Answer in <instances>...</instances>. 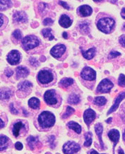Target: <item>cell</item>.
I'll return each mask as SVG.
<instances>
[{
  "instance_id": "obj_53",
  "label": "cell",
  "mask_w": 125,
  "mask_h": 154,
  "mask_svg": "<svg viewBox=\"0 0 125 154\" xmlns=\"http://www.w3.org/2000/svg\"><path fill=\"white\" fill-rule=\"evenodd\" d=\"M112 118H108V119L106 120V122H107V123H110V122H112Z\"/></svg>"
},
{
  "instance_id": "obj_23",
  "label": "cell",
  "mask_w": 125,
  "mask_h": 154,
  "mask_svg": "<svg viewBox=\"0 0 125 154\" xmlns=\"http://www.w3.org/2000/svg\"><path fill=\"white\" fill-rule=\"evenodd\" d=\"M66 125H67V127L70 129V130H74L75 132L77 133V134H81L82 128H81V126L80 125L77 123V122L74 121H70L66 124Z\"/></svg>"
},
{
  "instance_id": "obj_52",
  "label": "cell",
  "mask_w": 125,
  "mask_h": 154,
  "mask_svg": "<svg viewBox=\"0 0 125 154\" xmlns=\"http://www.w3.org/2000/svg\"><path fill=\"white\" fill-rule=\"evenodd\" d=\"M0 121H1V129H2L4 127H5V122H4V121L2 118H1V120H0Z\"/></svg>"
},
{
  "instance_id": "obj_46",
  "label": "cell",
  "mask_w": 125,
  "mask_h": 154,
  "mask_svg": "<svg viewBox=\"0 0 125 154\" xmlns=\"http://www.w3.org/2000/svg\"><path fill=\"white\" fill-rule=\"evenodd\" d=\"M59 4L61 6H62L64 9H67V10H69L70 9V7L67 5V3L65 2H62V1H59Z\"/></svg>"
},
{
  "instance_id": "obj_56",
  "label": "cell",
  "mask_w": 125,
  "mask_h": 154,
  "mask_svg": "<svg viewBox=\"0 0 125 154\" xmlns=\"http://www.w3.org/2000/svg\"><path fill=\"white\" fill-rule=\"evenodd\" d=\"M57 154H59V153H57Z\"/></svg>"
},
{
  "instance_id": "obj_1",
  "label": "cell",
  "mask_w": 125,
  "mask_h": 154,
  "mask_svg": "<svg viewBox=\"0 0 125 154\" xmlns=\"http://www.w3.org/2000/svg\"><path fill=\"white\" fill-rule=\"evenodd\" d=\"M22 47L27 53L31 54H37L36 51L41 49L43 47V43L41 42L40 39L35 35H28L25 37L21 40Z\"/></svg>"
},
{
  "instance_id": "obj_40",
  "label": "cell",
  "mask_w": 125,
  "mask_h": 154,
  "mask_svg": "<svg viewBox=\"0 0 125 154\" xmlns=\"http://www.w3.org/2000/svg\"><path fill=\"white\" fill-rule=\"evenodd\" d=\"M43 25L45 26H52L53 24L54 20L53 19H51L50 18H46L43 20Z\"/></svg>"
},
{
  "instance_id": "obj_55",
  "label": "cell",
  "mask_w": 125,
  "mask_h": 154,
  "mask_svg": "<svg viewBox=\"0 0 125 154\" xmlns=\"http://www.w3.org/2000/svg\"><path fill=\"white\" fill-rule=\"evenodd\" d=\"M122 30L123 31H125V23H124V25H123V26H122Z\"/></svg>"
},
{
  "instance_id": "obj_54",
  "label": "cell",
  "mask_w": 125,
  "mask_h": 154,
  "mask_svg": "<svg viewBox=\"0 0 125 154\" xmlns=\"http://www.w3.org/2000/svg\"><path fill=\"white\" fill-rule=\"evenodd\" d=\"M123 140L124 141V142H125V130H124V133H123Z\"/></svg>"
},
{
  "instance_id": "obj_31",
  "label": "cell",
  "mask_w": 125,
  "mask_h": 154,
  "mask_svg": "<svg viewBox=\"0 0 125 154\" xmlns=\"http://www.w3.org/2000/svg\"><path fill=\"white\" fill-rule=\"evenodd\" d=\"M11 91L7 88H2L1 89V100H7L9 99L11 97Z\"/></svg>"
},
{
  "instance_id": "obj_29",
  "label": "cell",
  "mask_w": 125,
  "mask_h": 154,
  "mask_svg": "<svg viewBox=\"0 0 125 154\" xmlns=\"http://www.w3.org/2000/svg\"><path fill=\"white\" fill-rule=\"evenodd\" d=\"M80 97L79 95L76 94H72L69 95V97H68V103L72 105H76L80 102Z\"/></svg>"
},
{
  "instance_id": "obj_2",
  "label": "cell",
  "mask_w": 125,
  "mask_h": 154,
  "mask_svg": "<svg viewBox=\"0 0 125 154\" xmlns=\"http://www.w3.org/2000/svg\"><path fill=\"white\" fill-rule=\"evenodd\" d=\"M37 80L40 86L44 87H49L55 83L57 80V77L53 70L45 68L38 72L37 75Z\"/></svg>"
},
{
  "instance_id": "obj_30",
  "label": "cell",
  "mask_w": 125,
  "mask_h": 154,
  "mask_svg": "<svg viewBox=\"0 0 125 154\" xmlns=\"http://www.w3.org/2000/svg\"><path fill=\"white\" fill-rule=\"evenodd\" d=\"M106 103H107V99L104 97H97L93 100V103L95 105L98 106H104Z\"/></svg>"
},
{
  "instance_id": "obj_6",
  "label": "cell",
  "mask_w": 125,
  "mask_h": 154,
  "mask_svg": "<svg viewBox=\"0 0 125 154\" xmlns=\"http://www.w3.org/2000/svg\"><path fill=\"white\" fill-rule=\"evenodd\" d=\"M50 54L55 59L59 61H64L67 56V51H66V46L63 44H58L52 48L50 51Z\"/></svg>"
},
{
  "instance_id": "obj_22",
  "label": "cell",
  "mask_w": 125,
  "mask_h": 154,
  "mask_svg": "<svg viewBox=\"0 0 125 154\" xmlns=\"http://www.w3.org/2000/svg\"><path fill=\"white\" fill-rule=\"evenodd\" d=\"M10 139L5 135L2 134L0 137V147H1V151L7 149L9 146Z\"/></svg>"
},
{
  "instance_id": "obj_38",
  "label": "cell",
  "mask_w": 125,
  "mask_h": 154,
  "mask_svg": "<svg viewBox=\"0 0 125 154\" xmlns=\"http://www.w3.org/2000/svg\"><path fill=\"white\" fill-rule=\"evenodd\" d=\"M29 62H30V65L33 66V67H37V66H38L40 65L39 62L37 61V60L34 57H30V59H29Z\"/></svg>"
},
{
  "instance_id": "obj_24",
  "label": "cell",
  "mask_w": 125,
  "mask_h": 154,
  "mask_svg": "<svg viewBox=\"0 0 125 154\" xmlns=\"http://www.w3.org/2000/svg\"><path fill=\"white\" fill-rule=\"evenodd\" d=\"M29 107L33 109H39L40 106V101L36 97H32L28 101Z\"/></svg>"
},
{
  "instance_id": "obj_19",
  "label": "cell",
  "mask_w": 125,
  "mask_h": 154,
  "mask_svg": "<svg viewBox=\"0 0 125 154\" xmlns=\"http://www.w3.org/2000/svg\"><path fill=\"white\" fill-rule=\"evenodd\" d=\"M16 79L26 78L29 75V70L26 67L20 66L16 68Z\"/></svg>"
},
{
  "instance_id": "obj_10",
  "label": "cell",
  "mask_w": 125,
  "mask_h": 154,
  "mask_svg": "<svg viewBox=\"0 0 125 154\" xmlns=\"http://www.w3.org/2000/svg\"><path fill=\"white\" fill-rule=\"evenodd\" d=\"M7 61L11 66H16L20 63L21 54L17 50H12L7 55Z\"/></svg>"
},
{
  "instance_id": "obj_33",
  "label": "cell",
  "mask_w": 125,
  "mask_h": 154,
  "mask_svg": "<svg viewBox=\"0 0 125 154\" xmlns=\"http://www.w3.org/2000/svg\"><path fill=\"white\" fill-rule=\"evenodd\" d=\"M0 5H1V11H5V10H7V9H9L12 7V2L9 0L8 1H4V0H2L0 2Z\"/></svg>"
},
{
  "instance_id": "obj_7",
  "label": "cell",
  "mask_w": 125,
  "mask_h": 154,
  "mask_svg": "<svg viewBox=\"0 0 125 154\" xmlns=\"http://www.w3.org/2000/svg\"><path fill=\"white\" fill-rule=\"evenodd\" d=\"M81 78L83 79L84 81L87 82H95V79H96V72L93 68L90 67L83 68V70L81 72Z\"/></svg>"
},
{
  "instance_id": "obj_49",
  "label": "cell",
  "mask_w": 125,
  "mask_h": 154,
  "mask_svg": "<svg viewBox=\"0 0 125 154\" xmlns=\"http://www.w3.org/2000/svg\"><path fill=\"white\" fill-rule=\"evenodd\" d=\"M62 37H63L64 39H67V38H68V34H67V32H64L63 33H62Z\"/></svg>"
},
{
  "instance_id": "obj_3",
  "label": "cell",
  "mask_w": 125,
  "mask_h": 154,
  "mask_svg": "<svg viewBox=\"0 0 125 154\" xmlns=\"http://www.w3.org/2000/svg\"><path fill=\"white\" fill-rule=\"evenodd\" d=\"M37 122L42 129H49L55 123V116L50 111H43L37 117Z\"/></svg>"
},
{
  "instance_id": "obj_39",
  "label": "cell",
  "mask_w": 125,
  "mask_h": 154,
  "mask_svg": "<svg viewBox=\"0 0 125 154\" xmlns=\"http://www.w3.org/2000/svg\"><path fill=\"white\" fill-rule=\"evenodd\" d=\"M47 5L46 3H44V2H40V5H39V11H40L43 13V12H45L46 11V9L47 8Z\"/></svg>"
},
{
  "instance_id": "obj_18",
  "label": "cell",
  "mask_w": 125,
  "mask_h": 154,
  "mask_svg": "<svg viewBox=\"0 0 125 154\" xmlns=\"http://www.w3.org/2000/svg\"><path fill=\"white\" fill-rule=\"evenodd\" d=\"M107 135L110 140L114 143V147L117 143H118L119 140H120V132H119L117 130H116V129H112V130H110V132H108Z\"/></svg>"
},
{
  "instance_id": "obj_17",
  "label": "cell",
  "mask_w": 125,
  "mask_h": 154,
  "mask_svg": "<svg viewBox=\"0 0 125 154\" xmlns=\"http://www.w3.org/2000/svg\"><path fill=\"white\" fill-rule=\"evenodd\" d=\"M59 24L61 26L62 28H68L72 26V20L71 19L69 16L66 14H63L61 16L59 20Z\"/></svg>"
},
{
  "instance_id": "obj_16",
  "label": "cell",
  "mask_w": 125,
  "mask_h": 154,
  "mask_svg": "<svg viewBox=\"0 0 125 154\" xmlns=\"http://www.w3.org/2000/svg\"><path fill=\"white\" fill-rule=\"evenodd\" d=\"M23 129H26V125L21 120L17 121L14 124L13 128H12V134L15 137H18L21 134V130Z\"/></svg>"
},
{
  "instance_id": "obj_35",
  "label": "cell",
  "mask_w": 125,
  "mask_h": 154,
  "mask_svg": "<svg viewBox=\"0 0 125 154\" xmlns=\"http://www.w3.org/2000/svg\"><path fill=\"white\" fill-rule=\"evenodd\" d=\"M12 36H13L14 38L17 41H19L22 39L21 32V30H18V29H17V30H14L13 34H12Z\"/></svg>"
},
{
  "instance_id": "obj_11",
  "label": "cell",
  "mask_w": 125,
  "mask_h": 154,
  "mask_svg": "<svg viewBox=\"0 0 125 154\" xmlns=\"http://www.w3.org/2000/svg\"><path fill=\"white\" fill-rule=\"evenodd\" d=\"M95 117H96L95 112L91 109L86 110L83 113V120H84L85 123L86 124V125H88V127H89L91 122L95 120Z\"/></svg>"
},
{
  "instance_id": "obj_44",
  "label": "cell",
  "mask_w": 125,
  "mask_h": 154,
  "mask_svg": "<svg viewBox=\"0 0 125 154\" xmlns=\"http://www.w3.org/2000/svg\"><path fill=\"white\" fill-rule=\"evenodd\" d=\"M5 73L6 76H7V78H10V77H11V75H13L14 72H13V70L9 69V68H7V69L5 70Z\"/></svg>"
},
{
  "instance_id": "obj_15",
  "label": "cell",
  "mask_w": 125,
  "mask_h": 154,
  "mask_svg": "<svg viewBox=\"0 0 125 154\" xmlns=\"http://www.w3.org/2000/svg\"><path fill=\"white\" fill-rule=\"evenodd\" d=\"M124 99H125V91H123V92L120 93V94L117 97L115 100H114V104L112 106V107L110 108L109 111H108L107 115H110V114H111L112 113H113V112L115 111L116 110L118 109L120 103L122 102V101Z\"/></svg>"
},
{
  "instance_id": "obj_41",
  "label": "cell",
  "mask_w": 125,
  "mask_h": 154,
  "mask_svg": "<svg viewBox=\"0 0 125 154\" xmlns=\"http://www.w3.org/2000/svg\"><path fill=\"white\" fill-rule=\"evenodd\" d=\"M0 16H1V17H0V20H1V26H1V28H2L6 26V24L7 23V22H5V20H7V18H6V16H4L2 14H1Z\"/></svg>"
},
{
  "instance_id": "obj_5",
  "label": "cell",
  "mask_w": 125,
  "mask_h": 154,
  "mask_svg": "<svg viewBox=\"0 0 125 154\" xmlns=\"http://www.w3.org/2000/svg\"><path fill=\"white\" fill-rule=\"evenodd\" d=\"M44 100L45 103L50 106H58L60 105L62 99L55 89H50L44 94Z\"/></svg>"
},
{
  "instance_id": "obj_43",
  "label": "cell",
  "mask_w": 125,
  "mask_h": 154,
  "mask_svg": "<svg viewBox=\"0 0 125 154\" xmlns=\"http://www.w3.org/2000/svg\"><path fill=\"white\" fill-rule=\"evenodd\" d=\"M119 42L122 45V47L125 48V35H123L121 37H120V38H119Z\"/></svg>"
},
{
  "instance_id": "obj_20",
  "label": "cell",
  "mask_w": 125,
  "mask_h": 154,
  "mask_svg": "<svg viewBox=\"0 0 125 154\" xmlns=\"http://www.w3.org/2000/svg\"><path fill=\"white\" fill-rule=\"evenodd\" d=\"M94 128H95V133H96L97 136L98 137L101 149H104V143L103 141V139H102V134H103V127L101 123H97L95 125Z\"/></svg>"
},
{
  "instance_id": "obj_27",
  "label": "cell",
  "mask_w": 125,
  "mask_h": 154,
  "mask_svg": "<svg viewBox=\"0 0 125 154\" xmlns=\"http://www.w3.org/2000/svg\"><path fill=\"white\" fill-rule=\"evenodd\" d=\"M41 32H42V35H43V36L44 37L45 39H47L50 41L53 40V39H55V37H54V35L53 34V30H52L51 28L43 29L41 31Z\"/></svg>"
},
{
  "instance_id": "obj_28",
  "label": "cell",
  "mask_w": 125,
  "mask_h": 154,
  "mask_svg": "<svg viewBox=\"0 0 125 154\" xmlns=\"http://www.w3.org/2000/svg\"><path fill=\"white\" fill-rule=\"evenodd\" d=\"M26 141L29 148H30L31 150H33L35 149V146L37 145V142H38V138H37V137H35L30 136L27 138Z\"/></svg>"
},
{
  "instance_id": "obj_37",
  "label": "cell",
  "mask_w": 125,
  "mask_h": 154,
  "mask_svg": "<svg viewBox=\"0 0 125 154\" xmlns=\"http://www.w3.org/2000/svg\"><path fill=\"white\" fill-rule=\"evenodd\" d=\"M120 55H121V53L118 52V51H114V50H112V51H111L110 52L109 55H108V59H114V58L117 57Z\"/></svg>"
},
{
  "instance_id": "obj_51",
  "label": "cell",
  "mask_w": 125,
  "mask_h": 154,
  "mask_svg": "<svg viewBox=\"0 0 125 154\" xmlns=\"http://www.w3.org/2000/svg\"><path fill=\"white\" fill-rule=\"evenodd\" d=\"M118 153L119 154H124V152L122 149H121V148H120V149H118Z\"/></svg>"
},
{
  "instance_id": "obj_47",
  "label": "cell",
  "mask_w": 125,
  "mask_h": 154,
  "mask_svg": "<svg viewBox=\"0 0 125 154\" xmlns=\"http://www.w3.org/2000/svg\"><path fill=\"white\" fill-rule=\"evenodd\" d=\"M15 148L16 150H18V151H21V150L23 149V148H24V146H23V144L21 142H19V141H17L15 143Z\"/></svg>"
},
{
  "instance_id": "obj_14",
  "label": "cell",
  "mask_w": 125,
  "mask_h": 154,
  "mask_svg": "<svg viewBox=\"0 0 125 154\" xmlns=\"http://www.w3.org/2000/svg\"><path fill=\"white\" fill-rule=\"evenodd\" d=\"M77 13L81 17H87L93 13V9L89 5H82L77 9Z\"/></svg>"
},
{
  "instance_id": "obj_12",
  "label": "cell",
  "mask_w": 125,
  "mask_h": 154,
  "mask_svg": "<svg viewBox=\"0 0 125 154\" xmlns=\"http://www.w3.org/2000/svg\"><path fill=\"white\" fill-rule=\"evenodd\" d=\"M32 83L29 82L28 80H24L18 83V90L21 91V92H25L27 95L31 91V88H32Z\"/></svg>"
},
{
  "instance_id": "obj_45",
  "label": "cell",
  "mask_w": 125,
  "mask_h": 154,
  "mask_svg": "<svg viewBox=\"0 0 125 154\" xmlns=\"http://www.w3.org/2000/svg\"><path fill=\"white\" fill-rule=\"evenodd\" d=\"M9 109H10V111L13 114H15V115H17L18 114V111H16L15 109V108L14 106V103H11L9 106Z\"/></svg>"
},
{
  "instance_id": "obj_4",
  "label": "cell",
  "mask_w": 125,
  "mask_h": 154,
  "mask_svg": "<svg viewBox=\"0 0 125 154\" xmlns=\"http://www.w3.org/2000/svg\"><path fill=\"white\" fill-rule=\"evenodd\" d=\"M97 28L105 34H110L114 30L115 20L110 17H102L96 23Z\"/></svg>"
},
{
  "instance_id": "obj_34",
  "label": "cell",
  "mask_w": 125,
  "mask_h": 154,
  "mask_svg": "<svg viewBox=\"0 0 125 154\" xmlns=\"http://www.w3.org/2000/svg\"><path fill=\"white\" fill-rule=\"evenodd\" d=\"M74 112H75V109H73L72 107L66 106L65 113L62 116V119H66V118H68L70 116H72Z\"/></svg>"
},
{
  "instance_id": "obj_25",
  "label": "cell",
  "mask_w": 125,
  "mask_h": 154,
  "mask_svg": "<svg viewBox=\"0 0 125 154\" xmlns=\"http://www.w3.org/2000/svg\"><path fill=\"white\" fill-rule=\"evenodd\" d=\"M74 81L72 78H65L62 79L60 80V82L59 83V86L62 88H67L68 87H70L71 85L74 84Z\"/></svg>"
},
{
  "instance_id": "obj_8",
  "label": "cell",
  "mask_w": 125,
  "mask_h": 154,
  "mask_svg": "<svg viewBox=\"0 0 125 154\" xmlns=\"http://www.w3.org/2000/svg\"><path fill=\"white\" fill-rule=\"evenodd\" d=\"M81 146L79 143L74 141H67L63 146V151L64 154H74L80 151Z\"/></svg>"
},
{
  "instance_id": "obj_42",
  "label": "cell",
  "mask_w": 125,
  "mask_h": 154,
  "mask_svg": "<svg viewBox=\"0 0 125 154\" xmlns=\"http://www.w3.org/2000/svg\"><path fill=\"white\" fill-rule=\"evenodd\" d=\"M55 136H53V135H51V136H50L48 137V142L50 143V145L52 149H54L55 146V145L53 144V143H55Z\"/></svg>"
},
{
  "instance_id": "obj_13",
  "label": "cell",
  "mask_w": 125,
  "mask_h": 154,
  "mask_svg": "<svg viewBox=\"0 0 125 154\" xmlns=\"http://www.w3.org/2000/svg\"><path fill=\"white\" fill-rule=\"evenodd\" d=\"M13 21L14 23H26L28 21V16L26 12L16 11L13 15Z\"/></svg>"
},
{
  "instance_id": "obj_26",
  "label": "cell",
  "mask_w": 125,
  "mask_h": 154,
  "mask_svg": "<svg viewBox=\"0 0 125 154\" xmlns=\"http://www.w3.org/2000/svg\"><path fill=\"white\" fill-rule=\"evenodd\" d=\"M79 29L80 32L83 35L89 34L90 32V28H89V23L87 21L81 22L79 25Z\"/></svg>"
},
{
  "instance_id": "obj_9",
  "label": "cell",
  "mask_w": 125,
  "mask_h": 154,
  "mask_svg": "<svg viewBox=\"0 0 125 154\" xmlns=\"http://www.w3.org/2000/svg\"><path fill=\"white\" fill-rule=\"evenodd\" d=\"M114 85L109 79H103L101 82L99 83L98 86L97 87V91L99 93L104 94L110 92V90L112 89Z\"/></svg>"
},
{
  "instance_id": "obj_50",
  "label": "cell",
  "mask_w": 125,
  "mask_h": 154,
  "mask_svg": "<svg viewBox=\"0 0 125 154\" xmlns=\"http://www.w3.org/2000/svg\"><path fill=\"white\" fill-rule=\"evenodd\" d=\"M90 154H100L98 153V152L95 151V150H91V151H90ZM102 154H105V153H102Z\"/></svg>"
},
{
  "instance_id": "obj_21",
  "label": "cell",
  "mask_w": 125,
  "mask_h": 154,
  "mask_svg": "<svg viewBox=\"0 0 125 154\" xmlns=\"http://www.w3.org/2000/svg\"><path fill=\"white\" fill-rule=\"evenodd\" d=\"M95 52H96V49H95V47L91 48V49L87 50V51H83V50H81V53H82L83 57L87 60L92 59L93 58L95 57Z\"/></svg>"
},
{
  "instance_id": "obj_36",
  "label": "cell",
  "mask_w": 125,
  "mask_h": 154,
  "mask_svg": "<svg viewBox=\"0 0 125 154\" xmlns=\"http://www.w3.org/2000/svg\"><path fill=\"white\" fill-rule=\"evenodd\" d=\"M118 85L122 87H125V75L120 74L118 78Z\"/></svg>"
},
{
  "instance_id": "obj_48",
  "label": "cell",
  "mask_w": 125,
  "mask_h": 154,
  "mask_svg": "<svg viewBox=\"0 0 125 154\" xmlns=\"http://www.w3.org/2000/svg\"><path fill=\"white\" fill-rule=\"evenodd\" d=\"M121 16L124 19H125V8H123L122 11H121Z\"/></svg>"
},
{
  "instance_id": "obj_32",
  "label": "cell",
  "mask_w": 125,
  "mask_h": 154,
  "mask_svg": "<svg viewBox=\"0 0 125 154\" xmlns=\"http://www.w3.org/2000/svg\"><path fill=\"white\" fill-rule=\"evenodd\" d=\"M92 137H93V134L91 132H88L85 134V139H86V141H85L84 143H83L84 146L86 147L91 146V144H92V141H93Z\"/></svg>"
}]
</instances>
